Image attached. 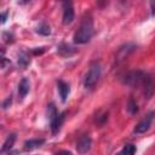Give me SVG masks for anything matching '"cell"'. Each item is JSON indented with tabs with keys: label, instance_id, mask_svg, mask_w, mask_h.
I'll use <instances>...</instances> for the list:
<instances>
[{
	"label": "cell",
	"instance_id": "cell-19",
	"mask_svg": "<svg viewBox=\"0 0 155 155\" xmlns=\"http://www.w3.org/2000/svg\"><path fill=\"white\" fill-rule=\"evenodd\" d=\"M47 114H48V120H50V122L51 121H53L57 116H58V110H57V108L54 107V104L53 103H50L48 105H47Z\"/></svg>",
	"mask_w": 155,
	"mask_h": 155
},
{
	"label": "cell",
	"instance_id": "cell-1",
	"mask_svg": "<svg viewBox=\"0 0 155 155\" xmlns=\"http://www.w3.org/2000/svg\"><path fill=\"white\" fill-rule=\"evenodd\" d=\"M93 35V21L91 16H86L84 17V19L80 23V27L78 28V30L74 34V42L78 45H82L86 44L91 40Z\"/></svg>",
	"mask_w": 155,
	"mask_h": 155
},
{
	"label": "cell",
	"instance_id": "cell-16",
	"mask_svg": "<svg viewBox=\"0 0 155 155\" xmlns=\"http://www.w3.org/2000/svg\"><path fill=\"white\" fill-rule=\"evenodd\" d=\"M126 109H127L128 114H131V115H136V114L139 111L138 104H137V102H136V101H134L132 97L128 99V102H127V105H126Z\"/></svg>",
	"mask_w": 155,
	"mask_h": 155
},
{
	"label": "cell",
	"instance_id": "cell-24",
	"mask_svg": "<svg viewBox=\"0 0 155 155\" xmlns=\"http://www.w3.org/2000/svg\"><path fill=\"white\" fill-rule=\"evenodd\" d=\"M150 8H151V15L155 16V1H150Z\"/></svg>",
	"mask_w": 155,
	"mask_h": 155
},
{
	"label": "cell",
	"instance_id": "cell-9",
	"mask_svg": "<svg viewBox=\"0 0 155 155\" xmlns=\"http://www.w3.org/2000/svg\"><path fill=\"white\" fill-rule=\"evenodd\" d=\"M57 90H58V93H59V97L62 99V102H65L68 96H69V92H70V87L67 82H64L63 80H58L57 81Z\"/></svg>",
	"mask_w": 155,
	"mask_h": 155
},
{
	"label": "cell",
	"instance_id": "cell-15",
	"mask_svg": "<svg viewBox=\"0 0 155 155\" xmlns=\"http://www.w3.org/2000/svg\"><path fill=\"white\" fill-rule=\"evenodd\" d=\"M29 64H30L29 54H28L25 51H21V52L18 53V65H19L21 68H27Z\"/></svg>",
	"mask_w": 155,
	"mask_h": 155
},
{
	"label": "cell",
	"instance_id": "cell-14",
	"mask_svg": "<svg viewBox=\"0 0 155 155\" xmlns=\"http://www.w3.org/2000/svg\"><path fill=\"white\" fill-rule=\"evenodd\" d=\"M15 140H16V133H10V134L7 136V138H6V140H5L4 144H2L1 153L5 154V153L10 151L11 148H12V145L15 144Z\"/></svg>",
	"mask_w": 155,
	"mask_h": 155
},
{
	"label": "cell",
	"instance_id": "cell-21",
	"mask_svg": "<svg viewBox=\"0 0 155 155\" xmlns=\"http://www.w3.org/2000/svg\"><path fill=\"white\" fill-rule=\"evenodd\" d=\"M11 102H12V97L11 96H8L4 102H2V109H8V107L11 105Z\"/></svg>",
	"mask_w": 155,
	"mask_h": 155
},
{
	"label": "cell",
	"instance_id": "cell-3",
	"mask_svg": "<svg viewBox=\"0 0 155 155\" xmlns=\"http://www.w3.org/2000/svg\"><path fill=\"white\" fill-rule=\"evenodd\" d=\"M102 75V67L99 62H92L84 79V86L86 88H93Z\"/></svg>",
	"mask_w": 155,
	"mask_h": 155
},
{
	"label": "cell",
	"instance_id": "cell-20",
	"mask_svg": "<svg viewBox=\"0 0 155 155\" xmlns=\"http://www.w3.org/2000/svg\"><path fill=\"white\" fill-rule=\"evenodd\" d=\"M108 121V113H98L94 117V122L98 126H103Z\"/></svg>",
	"mask_w": 155,
	"mask_h": 155
},
{
	"label": "cell",
	"instance_id": "cell-17",
	"mask_svg": "<svg viewBox=\"0 0 155 155\" xmlns=\"http://www.w3.org/2000/svg\"><path fill=\"white\" fill-rule=\"evenodd\" d=\"M36 33L40 34V35L47 36V35L51 34V28H50V25H48L46 22H41V23L38 25V28H36Z\"/></svg>",
	"mask_w": 155,
	"mask_h": 155
},
{
	"label": "cell",
	"instance_id": "cell-23",
	"mask_svg": "<svg viewBox=\"0 0 155 155\" xmlns=\"http://www.w3.org/2000/svg\"><path fill=\"white\" fill-rule=\"evenodd\" d=\"M7 15H8V12H2V13H1V23H2V24L6 22V19H7Z\"/></svg>",
	"mask_w": 155,
	"mask_h": 155
},
{
	"label": "cell",
	"instance_id": "cell-10",
	"mask_svg": "<svg viewBox=\"0 0 155 155\" xmlns=\"http://www.w3.org/2000/svg\"><path fill=\"white\" fill-rule=\"evenodd\" d=\"M45 143L44 138H34V139H29L24 142V150L25 151H31L34 149L40 148L42 144Z\"/></svg>",
	"mask_w": 155,
	"mask_h": 155
},
{
	"label": "cell",
	"instance_id": "cell-22",
	"mask_svg": "<svg viewBox=\"0 0 155 155\" xmlns=\"http://www.w3.org/2000/svg\"><path fill=\"white\" fill-rule=\"evenodd\" d=\"M54 155H73L70 151H68V150H59V151H57Z\"/></svg>",
	"mask_w": 155,
	"mask_h": 155
},
{
	"label": "cell",
	"instance_id": "cell-11",
	"mask_svg": "<svg viewBox=\"0 0 155 155\" xmlns=\"http://www.w3.org/2000/svg\"><path fill=\"white\" fill-rule=\"evenodd\" d=\"M29 90H30V82L27 78H23L21 80V82L18 84V96H19V98L23 99L28 94Z\"/></svg>",
	"mask_w": 155,
	"mask_h": 155
},
{
	"label": "cell",
	"instance_id": "cell-2",
	"mask_svg": "<svg viewBox=\"0 0 155 155\" xmlns=\"http://www.w3.org/2000/svg\"><path fill=\"white\" fill-rule=\"evenodd\" d=\"M148 76H149V74H147V73H144L142 70H131V71H127L121 78V81L126 86L139 87V86L144 85V82L147 81Z\"/></svg>",
	"mask_w": 155,
	"mask_h": 155
},
{
	"label": "cell",
	"instance_id": "cell-8",
	"mask_svg": "<svg viewBox=\"0 0 155 155\" xmlns=\"http://www.w3.org/2000/svg\"><path fill=\"white\" fill-rule=\"evenodd\" d=\"M142 87H143V94H144V97L147 99L150 98L153 96V93L155 92V82H154V80H153V78L150 75L148 76L147 81L144 82V85Z\"/></svg>",
	"mask_w": 155,
	"mask_h": 155
},
{
	"label": "cell",
	"instance_id": "cell-13",
	"mask_svg": "<svg viewBox=\"0 0 155 155\" xmlns=\"http://www.w3.org/2000/svg\"><path fill=\"white\" fill-rule=\"evenodd\" d=\"M57 52H58L61 56H63V57H70V56L74 54L76 51H75V48H73L71 46H69V45H67V44H61V45L57 47Z\"/></svg>",
	"mask_w": 155,
	"mask_h": 155
},
{
	"label": "cell",
	"instance_id": "cell-7",
	"mask_svg": "<svg viewBox=\"0 0 155 155\" xmlns=\"http://www.w3.org/2000/svg\"><path fill=\"white\" fill-rule=\"evenodd\" d=\"M136 50V45L134 44H125L124 46H121L119 50H117V53H116V61L120 62L122 59H125L130 53H132L133 51Z\"/></svg>",
	"mask_w": 155,
	"mask_h": 155
},
{
	"label": "cell",
	"instance_id": "cell-18",
	"mask_svg": "<svg viewBox=\"0 0 155 155\" xmlns=\"http://www.w3.org/2000/svg\"><path fill=\"white\" fill-rule=\"evenodd\" d=\"M136 145L133 144H126L119 153H116L115 155H134L136 154Z\"/></svg>",
	"mask_w": 155,
	"mask_h": 155
},
{
	"label": "cell",
	"instance_id": "cell-5",
	"mask_svg": "<svg viewBox=\"0 0 155 155\" xmlns=\"http://www.w3.org/2000/svg\"><path fill=\"white\" fill-rule=\"evenodd\" d=\"M92 145V139L88 134H82L76 142V151L79 155H85L90 151Z\"/></svg>",
	"mask_w": 155,
	"mask_h": 155
},
{
	"label": "cell",
	"instance_id": "cell-12",
	"mask_svg": "<svg viewBox=\"0 0 155 155\" xmlns=\"http://www.w3.org/2000/svg\"><path fill=\"white\" fill-rule=\"evenodd\" d=\"M63 121H64V113H59V114H58V116H57L53 121H51V122H50L52 134H57V133H58V131L61 130V126H62Z\"/></svg>",
	"mask_w": 155,
	"mask_h": 155
},
{
	"label": "cell",
	"instance_id": "cell-6",
	"mask_svg": "<svg viewBox=\"0 0 155 155\" xmlns=\"http://www.w3.org/2000/svg\"><path fill=\"white\" fill-rule=\"evenodd\" d=\"M63 6V24L68 25L74 21L75 13H74V7H73V2L70 1H64L62 2Z\"/></svg>",
	"mask_w": 155,
	"mask_h": 155
},
{
	"label": "cell",
	"instance_id": "cell-4",
	"mask_svg": "<svg viewBox=\"0 0 155 155\" xmlns=\"http://www.w3.org/2000/svg\"><path fill=\"white\" fill-rule=\"evenodd\" d=\"M154 119H155V113H154V111L147 114V115L136 125V127H134V130H133V133H136V134L145 133V132L150 128V126H151Z\"/></svg>",
	"mask_w": 155,
	"mask_h": 155
}]
</instances>
